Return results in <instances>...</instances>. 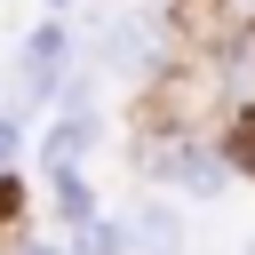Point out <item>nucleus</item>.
Masks as SVG:
<instances>
[{
    "mask_svg": "<svg viewBox=\"0 0 255 255\" xmlns=\"http://www.w3.org/2000/svg\"><path fill=\"white\" fill-rule=\"evenodd\" d=\"M72 64H80V32H72L64 16H40V24H32L24 40H16V72H8V104H16V112H48V104L64 96Z\"/></svg>",
    "mask_w": 255,
    "mask_h": 255,
    "instance_id": "f257e3e1",
    "label": "nucleus"
},
{
    "mask_svg": "<svg viewBox=\"0 0 255 255\" xmlns=\"http://www.w3.org/2000/svg\"><path fill=\"white\" fill-rule=\"evenodd\" d=\"M135 167H143L151 183H167V191L215 199V191L231 183L239 151H231V135H159V143H143V151H135Z\"/></svg>",
    "mask_w": 255,
    "mask_h": 255,
    "instance_id": "f03ea898",
    "label": "nucleus"
},
{
    "mask_svg": "<svg viewBox=\"0 0 255 255\" xmlns=\"http://www.w3.org/2000/svg\"><path fill=\"white\" fill-rule=\"evenodd\" d=\"M96 135H104V120H96V104H56V128L40 135V167H88V151H96Z\"/></svg>",
    "mask_w": 255,
    "mask_h": 255,
    "instance_id": "7ed1b4c3",
    "label": "nucleus"
},
{
    "mask_svg": "<svg viewBox=\"0 0 255 255\" xmlns=\"http://www.w3.org/2000/svg\"><path fill=\"white\" fill-rule=\"evenodd\" d=\"M128 255H183V215H175V199H135V207H128Z\"/></svg>",
    "mask_w": 255,
    "mask_h": 255,
    "instance_id": "20e7f679",
    "label": "nucleus"
},
{
    "mask_svg": "<svg viewBox=\"0 0 255 255\" xmlns=\"http://www.w3.org/2000/svg\"><path fill=\"white\" fill-rule=\"evenodd\" d=\"M48 191H56V215H64V231H72V223H88V215H104V207H96V183H88L80 167H48Z\"/></svg>",
    "mask_w": 255,
    "mask_h": 255,
    "instance_id": "39448f33",
    "label": "nucleus"
},
{
    "mask_svg": "<svg viewBox=\"0 0 255 255\" xmlns=\"http://www.w3.org/2000/svg\"><path fill=\"white\" fill-rule=\"evenodd\" d=\"M64 247L72 255H128V215H88V223H72Z\"/></svg>",
    "mask_w": 255,
    "mask_h": 255,
    "instance_id": "423d86ee",
    "label": "nucleus"
},
{
    "mask_svg": "<svg viewBox=\"0 0 255 255\" xmlns=\"http://www.w3.org/2000/svg\"><path fill=\"white\" fill-rule=\"evenodd\" d=\"M24 120H32V112H16V104H0V175H8L16 159H24Z\"/></svg>",
    "mask_w": 255,
    "mask_h": 255,
    "instance_id": "0eeeda50",
    "label": "nucleus"
},
{
    "mask_svg": "<svg viewBox=\"0 0 255 255\" xmlns=\"http://www.w3.org/2000/svg\"><path fill=\"white\" fill-rule=\"evenodd\" d=\"M40 8H80V0H40Z\"/></svg>",
    "mask_w": 255,
    "mask_h": 255,
    "instance_id": "6e6552de",
    "label": "nucleus"
},
{
    "mask_svg": "<svg viewBox=\"0 0 255 255\" xmlns=\"http://www.w3.org/2000/svg\"><path fill=\"white\" fill-rule=\"evenodd\" d=\"M0 104H8V96H0Z\"/></svg>",
    "mask_w": 255,
    "mask_h": 255,
    "instance_id": "1a4fd4ad",
    "label": "nucleus"
}]
</instances>
